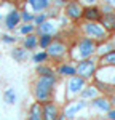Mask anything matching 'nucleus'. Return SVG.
<instances>
[{"mask_svg":"<svg viewBox=\"0 0 115 120\" xmlns=\"http://www.w3.org/2000/svg\"><path fill=\"white\" fill-rule=\"evenodd\" d=\"M56 85V77L54 75H48V77H42L35 85V98L38 102H45L50 99L51 96V90Z\"/></svg>","mask_w":115,"mask_h":120,"instance_id":"obj_1","label":"nucleus"},{"mask_svg":"<svg viewBox=\"0 0 115 120\" xmlns=\"http://www.w3.org/2000/svg\"><path fill=\"white\" fill-rule=\"evenodd\" d=\"M94 69H96V64L94 61H91V59H83V61H80L78 66L75 67V72L80 77H83V79H90L91 75L94 74Z\"/></svg>","mask_w":115,"mask_h":120,"instance_id":"obj_2","label":"nucleus"},{"mask_svg":"<svg viewBox=\"0 0 115 120\" xmlns=\"http://www.w3.org/2000/svg\"><path fill=\"white\" fill-rule=\"evenodd\" d=\"M96 51V43L93 38H82L78 43V55L82 59H86Z\"/></svg>","mask_w":115,"mask_h":120,"instance_id":"obj_3","label":"nucleus"},{"mask_svg":"<svg viewBox=\"0 0 115 120\" xmlns=\"http://www.w3.org/2000/svg\"><path fill=\"white\" fill-rule=\"evenodd\" d=\"M85 32L88 37H91L93 40L97 38V40H101V38L105 37V29L102 26H99V24H96V22H88L85 24Z\"/></svg>","mask_w":115,"mask_h":120,"instance_id":"obj_4","label":"nucleus"},{"mask_svg":"<svg viewBox=\"0 0 115 120\" xmlns=\"http://www.w3.org/2000/svg\"><path fill=\"white\" fill-rule=\"evenodd\" d=\"M47 48H48L47 55L51 56V58H61V56L66 53V46H64V43H61V42H58V40L51 42Z\"/></svg>","mask_w":115,"mask_h":120,"instance_id":"obj_5","label":"nucleus"},{"mask_svg":"<svg viewBox=\"0 0 115 120\" xmlns=\"http://www.w3.org/2000/svg\"><path fill=\"white\" fill-rule=\"evenodd\" d=\"M66 15L70 19H78V18H82V15H83V8L77 2H70L66 7Z\"/></svg>","mask_w":115,"mask_h":120,"instance_id":"obj_6","label":"nucleus"},{"mask_svg":"<svg viewBox=\"0 0 115 120\" xmlns=\"http://www.w3.org/2000/svg\"><path fill=\"white\" fill-rule=\"evenodd\" d=\"M42 111H43V119L45 120H58V117H59L58 107L51 102H48L45 107H42Z\"/></svg>","mask_w":115,"mask_h":120,"instance_id":"obj_7","label":"nucleus"},{"mask_svg":"<svg viewBox=\"0 0 115 120\" xmlns=\"http://www.w3.org/2000/svg\"><path fill=\"white\" fill-rule=\"evenodd\" d=\"M85 86V79L83 77H72L70 82H69V91L70 93H78L82 91V88Z\"/></svg>","mask_w":115,"mask_h":120,"instance_id":"obj_8","label":"nucleus"},{"mask_svg":"<svg viewBox=\"0 0 115 120\" xmlns=\"http://www.w3.org/2000/svg\"><path fill=\"white\" fill-rule=\"evenodd\" d=\"M83 18H86L90 22H96V21H99L101 19V11L97 8H86V10H83V15H82Z\"/></svg>","mask_w":115,"mask_h":120,"instance_id":"obj_9","label":"nucleus"},{"mask_svg":"<svg viewBox=\"0 0 115 120\" xmlns=\"http://www.w3.org/2000/svg\"><path fill=\"white\" fill-rule=\"evenodd\" d=\"M19 19H21V15H19L16 10H14V11H10L8 16H7V19H5V24H7L8 29H14L16 26H18Z\"/></svg>","mask_w":115,"mask_h":120,"instance_id":"obj_10","label":"nucleus"},{"mask_svg":"<svg viewBox=\"0 0 115 120\" xmlns=\"http://www.w3.org/2000/svg\"><path fill=\"white\" fill-rule=\"evenodd\" d=\"M29 120H43V111H42V104H40V102H35V104L30 107Z\"/></svg>","mask_w":115,"mask_h":120,"instance_id":"obj_11","label":"nucleus"},{"mask_svg":"<svg viewBox=\"0 0 115 120\" xmlns=\"http://www.w3.org/2000/svg\"><path fill=\"white\" fill-rule=\"evenodd\" d=\"M85 106H86V102H83V101H80L78 104H74V106H70L69 109H66V114H64V117H67V119H74V115H75L78 111H82Z\"/></svg>","mask_w":115,"mask_h":120,"instance_id":"obj_12","label":"nucleus"},{"mask_svg":"<svg viewBox=\"0 0 115 120\" xmlns=\"http://www.w3.org/2000/svg\"><path fill=\"white\" fill-rule=\"evenodd\" d=\"M101 21L105 29H115V13H105L104 16H101Z\"/></svg>","mask_w":115,"mask_h":120,"instance_id":"obj_13","label":"nucleus"},{"mask_svg":"<svg viewBox=\"0 0 115 120\" xmlns=\"http://www.w3.org/2000/svg\"><path fill=\"white\" fill-rule=\"evenodd\" d=\"M93 106L97 107L99 111H104V112L110 111V102L107 101L105 98H97V99H94V101H93Z\"/></svg>","mask_w":115,"mask_h":120,"instance_id":"obj_14","label":"nucleus"},{"mask_svg":"<svg viewBox=\"0 0 115 120\" xmlns=\"http://www.w3.org/2000/svg\"><path fill=\"white\" fill-rule=\"evenodd\" d=\"M101 63L105 64V66H115V50L105 53V55L101 58Z\"/></svg>","mask_w":115,"mask_h":120,"instance_id":"obj_15","label":"nucleus"},{"mask_svg":"<svg viewBox=\"0 0 115 120\" xmlns=\"http://www.w3.org/2000/svg\"><path fill=\"white\" fill-rule=\"evenodd\" d=\"M38 32L40 34H53L54 32V26L51 24V22H42L40 26H38Z\"/></svg>","mask_w":115,"mask_h":120,"instance_id":"obj_16","label":"nucleus"},{"mask_svg":"<svg viewBox=\"0 0 115 120\" xmlns=\"http://www.w3.org/2000/svg\"><path fill=\"white\" fill-rule=\"evenodd\" d=\"M37 45H38V38L35 35H27V38L24 40V46L27 50H32V48H35Z\"/></svg>","mask_w":115,"mask_h":120,"instance_id":"obj_17","label":"nucleus"},{"mask_svg":"<svg viewBox=\"0 0 115 120\" xmlns=\"http://www.w3.org/2000/svg\"><path fill=\"white\" fill-rule=\"evenodd\" d=\"M11 55H13V58H14L16 61H22V59L26 58V55H27V51H26L24 48H14Z\"/></svg>","mask_w":115,"mask_h":120,"instance_id":"obj_18","label":"nucleus"},{"mask_svg":"<svg viewBox=\"0 0 115 120\" xmlns=\"http://www.w3.org/2000/svg\"><path fill=\"white\" fill-rule=\"evenodd\" d=\"M59 74H62V75H75L77 72H75V67L66 64V66H61V67H59Z\"/></svg>","mask_w":115,"mask_h":120,"instance_id":"obj_19","label":"nucleus"},{"mask_svg":"<svg viewBox=\"0 0 115 120\" xmlns=\"http://www.w3.org/2000/svg\"><path fill=\"white\" fill-rule=\"evenodd\" d=\"M48 0H35L34 3H32V7H34V10L35 11H42V10H45L48 7Z\"/></svg>","mask_w":115,"mask_h":120,"instance_id":"obj_20","label":"nucleus"},{"mask_svg":"<svg viewBox=\"0 0 115 120\" xmlns=\"http://www.w3.org/2000/svg\"><path fill=\"white\" fill-rule=\"evenodd\" d=\"M51 42H53V37H51L50 34H42V35H40V46H42V48H47Z\"/></svg>","mask_w":115,"mask_h":120,"instance_id":"obj_21","label":"nucleus"},{"mask_svg":"<svg viewBox=\"0 0 115 120\" xmlns=\"http://www.w3.org/2000/svg\"><path fill=\"white\" fill-rule=\"evenodd\" d=\"M5 101L8 102V104H14V101H16V94H14V90H11V88H8L7 91H5Z\"/></svg>","mask_w":115,"mask_h":120,"instance_id":"obj_22","label":"nucleus"},{"mask_svg":"<svg viewBox=\"0 0 115 120\" xmlns=\"http://www.w3.org/2000/svg\"><path fill=\"white\" fill-rule=\"evenodd\" d=\"M37 72L40 74V77H48V75H53V71H51V69H48V67H42V66H38V67H37Z\"/></svg>","mask_w":115,"mask_h":120,"instance_id":"obj_23","label":"nucleus"},{"mask_svg":"<svg viewBox=\"0 0 115 120\" xmlns=\"http://www.w3.org/2000/svg\"><path fill=\"white\" fill-rule=\"evenodd\" d=\"M82 96H83V98H94V96H96V88H94V86L86 88L85 91H82Z\"/></svg>","mask_w":115,"mask_h":120,"instance_id":"obj_24","label":"nucleus"},{"mask_svg":"<svg viewBox=\"0 0 115 120\" xmlns=\"http://www.w3.org/2000/svg\"><path fill=\"white\" fill-rule=\"evenodd\" d=\"M47 58H48V55L42 51V53H37V55L34 56V61H35V63H43V61L47 59Z\"/></svg>","mask_w":115,"mask_h":120,"instance_id":"obj_25","label":"nucleus"},{"mask_svg":"<svg viewBox=\"0 0 115 120\" xmlns=\"http://www.w3.org/2000/svg\"><path fill=\"white\" fill-rule=\"evenodd\" d=\"M34 30V26H30V24H26L24 27H21V34H30Z\"/></svg>","mask_w":115,"mask_h":120,"instance_id":"obj_26","label":"nucleus"},{"mask_svg":"<svg viewBox=\"0 0 115 120\" xmlns=\"http://www.w3.org/2000/svg\"><path fill=\"white\" fill-rule=\"evenodd\" d=\"M14 40H16L14 37H10V35H3V42H5V43H13Z\"/></svg>","mask_w":115,"mask_h":120,"instance_id":"obj_27","label":"nucleus"},{"mask_svg":"<svg viewBox=\"0 0 115 120\" xmlns=\"http://www.w3.org/2000/svg\"><path fill=\"white\" fill-rule=\"evenodd\" d=\"M22 19L24 21H34V16L29 15V13H22Z\"/></svg>","mask_w":115,"mask_h":120,"instance_id":"obj_28","label":"nucleus"},{"mask_svg":"<svg viewBox=\"0 0 115 120\" xmlns=\"http://www.w3.org/2000/svg\"><path fill=\"white\" fill-rule=\"evenodd\" d=\"M34 21H35L37 24H42V22H45V16L40 15V16H37V18H34Z\"/></svg>","mask_w":115,"mask_h":120,"instance_id":"obj_29","label":"nucleus"},{"mask_svg":"<svg viewBox=\"0 0 115 120\" xmlns=\"http://www.w3.org/2000/svg\"><path fill=\"white\" fill-rule=\"evenodd\" d=\"M109 119L115 120V109H114V111H109Z\"/></svg>","mask_w":115,"mask_h":120,"instance_id":"obj_30","label":"nucleus"},{"mask_svg":"<svg viewBox=\"0 0 115 120\" xmlns=\"http://www.w3.org/2000/svg\"><path fill=\"white\" fill-rule=\"evenodd\" d=\"M107 3H110V5H115V0H105Z\"/></svg>","mask_w":115,"mask_h":120,"instance_id":"obj_31","label":"nucleus"},{"mask_svg":"<svg viewBox=\"0 0 115 120\" xmlns=\"http://www.w3.org/2000/svg\"><path fill=\"white\" fill-rule=\"evenodd\" d=\"M86 2H88V3H94L96 0H86Z\"/></svg>","mask_w":115,"mask_h":120,"instance_id":"obj_32","label":"nucleus"},{"mask_svg":"<svg viewBox=\"0 0 115 120\" xmlns=\"http://www.w3.org/2000/svg\"><path fill=\"white\" fill-rule=\"evenodd\" d=\"M34 2H35V0H29V3H30V5H32V3H34Z\"/></svg>","mask_w":115,"mask_h":120,"instance_id":"obj_33","label":"nucleus"},{"mask_svg":"<svg viewBox=\"0 0 115 120\" xmlns=\"http://www.w3.org/2000/svg\"><path fill=\"white\" fill-rule=\"evenodd\" d=\"M114 83H115V75H114Z\"/></svg>","mask_w":115,"mask_h":120,"instance_id":"obj_34","label":"nucleus"},{"mask_svg":"<svg viewBox=\"0 0 115 120\" xmlns=\"http://www.w3.org/2000/svg\"><path fill=\"white\" fill-rule=\"evenodd\" d=\"M80 120H85V119H80Z\"/></svg>","mask_w":115,"mask_h":120,"instance_id":"obj_35","label":"nucleus"}]
</instances>
